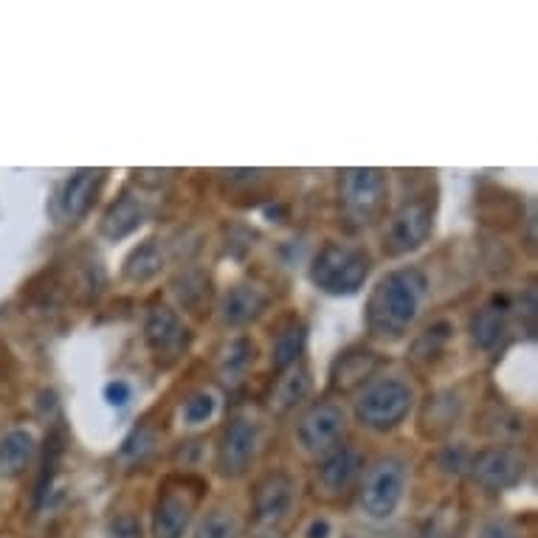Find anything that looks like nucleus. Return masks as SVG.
Returning a JSON list of instances; mask_svg holds the SVG:
<instances>
[{
  "label": "nucleus",
  "instance_id": "f257e3e1",
  "mask_svg": "<svg viewBox=\"0 0 538 538\" xmlns=\"http://www.w3.org/2000/svg\"><path fill=\"white\" fill-rule=\"evenodd\" d=\"M429 293V279L417 268H395L375 282L364 319L367 330L381 341H398L409 333Z\"/></svg>",
  "mask_w": 538,
  "mask_h": 538
},
{
  "label": "nucleus",
  "instance_id": "f03ea898",
  "mask_svg": "<svg viewBox=\"0 0 538 538\" xmlns=\"http://www.w3.org/2000/svg\"><path fill=\"white\" fill-rule=\"evenodd\" d=\"M372 260L364 248L324 243L310 262V282L327 296H355L364 288Z\"/></svg>",
  "mask_w": 538,
  "mask_h": 538
},
{
  "label": "nucleus",
  "instance_id": "7ed1b4c3",
  "mask_svg": "<svg viewBox=\"0 0 538 538\" xmlns=\"http://www.w3.org/2000/svg\"><path fill=\"white\" fill-rule=\"evenodd\" d=\"M415 406V389L400 378L369 381L355 398V420L369 431H392L409 417Z\"/></svg>",
  "mask_w": 538,
  "mask_h": 538
},
{
  "label": "nucleus",
  "instance_id": "20e7f679",
  "mask_svg": "<svg viewBox=\"0 0 538 538\" xmlns=\"http://www.w3.org/2000/svg\"><path fill=\"white\" fill-rule=\"evenodd\" d=\"M386 198H389V175L384 170H358L339 172V206L344 217L353 226H369L384 215Z\"/></svg>",
  "mask_w": 538,
  "mask_h": 538
},
{
  "label": "nucleus",
  "instance_id": "39448f33",
  "mask_svg": "<svg viewBox=\"0 0 538 538\" xmlns=\"http://www.w3.org/2000/svg\"><path fill=\"white\" fill-rule=\"evenodd\" d=\"M406 488V465L398 457H381L367 468L358 502L369 519H389L398 510Z\"/></svg>",
  "mask_w": 538,
  "mask_h": 538
},
{
  "label": "nucleus",
  "instance_id": "423d86ee",
  "mask_svg": "<svg viewBox=\"0 0 538 538\" xmlns=\"http://www.w3.org/2000/svg\"><path fill=\"white\" fill-rule=\"evenodd\" d=\"M434 231V203L431 200H406L395 209V215L386 220L384 251L389 257L412 254L426 246Z\"/></svg>",
  "mask_w": 538,
  "mask_h": 538
},
{
  "label": "nucleus",
  "instance_id": "0eeeda50",
  "mask_svg": "<svg viewBox=\"0 0 538 538\" xmlns=\"http://www.w3.org/2000/svg\"><path fill=\"white\" fill-rule=\"evenodd\" d=\"M144 341L161 367L181 361L192 344V333L170 305H153L144 319Z\"/></svg>",
  "mask_w": 538,
  "mask_h": 538
},
{
  "label": "nucleus",
  "instance_id": "6e6552de",
  "mask_svg": "<svg viewBox=\"0 0 538 538\" xmlns=\"http://www.w3.org/2000/svg\"><path fill=\"white\" fill-rule=\"evenodd\" d=\"M347 429V415L339 403L333 400H319L296 423V440L299 446L310 451V454H327L339 446L341 437Z\"/></svg>",
  "mask_w": 538,
  "mask_h": 538
},
{
  "label": "nucleus",
  "instance_id": "1a4fd4ad",
  "mask_svg": "<svg viewBox=\"0 0 538 538\" xmlns=\"http://www.w3.org/2000/svg\"><path fill=\"white\" fill-rule=\"evenodd\" d=\"M471 477L477 485L488 491H510L516 488L527 474V457L522 448L491 446L482 448L471 460Z\"/></svg>",
  "mask_w": 538,
  "mask_h": 538
},
{
  "label": "nucleus",
  "instance_id": "9d476101",
  "mask_svg": "<svg viewBox=\"0 0 538 538\" xmlns=\"http://www.w3.org/2000/svg\"><path fill=\"white\" fill-rule=\"evenodd\" d=\"M260 429L248 417H231L217 440V471L223 477H243L257 457Z\"/></svg>",
  "mask_w": 538,
  "mask_h": 538
},
{
  "label": "nucleus",
  "instance_id": "9b49d317",
  "mask_svg": "<svg viewBox=\"0 0 538 538\" xmlns=\"http://www.w3.org/2000/svg\"><path fill=\"white\" fill-rule=\"evenodd\" d=\"M192 510H195V499L186 491V482L178 485L167 482L153 508V536L184 538L186 527L192 522Z\"/></svg>",
  "mask_w": 538,
  "mask_h": 538
},
{
  "label": "nucleus",
  "instance_id": "f8f14e48",
  "mask_svg": "<svg viewBox=\"0 0 538 538\" xmlns=\"http://www.w3.org/2000/svg\"><path fill=\"white\" fill-rule=\"evenodd\" d=\"M293 496H296V485L288 474H268L257 482L254 488V513L257 519L265 524L282 522L293 508Z\"/></svg>",
  "mask_w": 538,
  "mask_h": 538
},
{
  "label": "nucleus",
  "instance_id": "ddd939ff",
  "mask_svg": "<svg viewBox=\"0 0 538 538\" xmlns=\"http://www.w3.org/2000/svg\"><path fill=\"white\" fill-rule=\"evenodd\" d=\"M378 364H381V358H378V353H372L369 347L344 350L330 367V389L333 392H353L358 386H367Z\"/></svg>",
  "mask_w": 538,
  "mask_h": 538
},
{
  "label": "nucleus",
  "instance_id": "4468645a",
  "mask_svg": "<svg viewBox=\"0 0 538 538\" xmlns=\"http://www.w3.org/2000/svg\"><path fill=\"white\" fill-rule=\"evenodd\" d=\"M358 474H361V454L353 446H336L322 457L316 479L324 493H344L353 488Z\"/></svg>",
  "mask_w": 538,
  "mask_h": 538
},
{
  "label": "nucleus",
  "instance_id": "2eb2a0df",
  "mask_svg": "<svg viewBox=\"0 0 538 538\" xmlns=\"http://www.w3.org/2000/svg\"><path fill=\"white\" fill-rule=\"evenodd\" d=\"M102 184H105V172L102 170H77L65 186H62V212L65 217H71V220H79V217H85L91 212V206L99 198V192H102Z\"/></svg>",
  "mask_w": 538,
  "mask_h": 538
},
{
  "label": "nucleus",
  "instance_id": "dca6fc26",
  "mask_svg": "<svg viewBox=\"0 0 538 538\" xmlns=\"http://www.w3.org/2000/svg\"><path fill=\"white\" fill-rule=\"evenodd\" d=\"M268 308V293L257 285H234L220 299V319L229 327H243V324L260 319L262 310Z\"/></svg>",
  "mask_w": 538,
  "mask_h": 538
},
{
  "label": "nucleus",
  "instance_id": "f3484780",
  "mask_svg": "<svg viewBox=\"0 0 538 538\" xmlns=\"http://www.w3.org/2000/svg\"><path fill=\"white\" fill-rule=\"evenodd\" d=\"M144 217H147V209H144V203H141L136 195H130V192H122L119 198L113 200L108 206V212L102 215V223H99V231L108 237V240H124V237H130L133 231H139V226L144 223Z\"/></svg>",
  "mask_w": 538,
  "mask_h": 538
},
{
  "label": "nucleus",
  "instance_id": "a211bd4d",
  "mask_svg": "<svg viewBox=\"0 0 538 538\" xmlns=\"http://www.w3.org/2000/svg\"><path fill=\"white\" fill-rule=\"evenodd\" d=\"M508 316L510 305L505 296H493L491 302H485L474 313V319H471V339H474L479 350H493L502 341L505 330H508Z\"/></svg>",
  "mask_w": 538,
  "mask_h": 538
},
{
  "label": "nucleus",
  "instance_id": "6ab92c4d",
  "mask_svg": "<svg viewBox=\"0 0 538 538\" xmlns=\"http://www.w3.org/2000/svg\"><path fill=\"white\" fill-rule=\"evenodd\" d=\"M462 412V400L457 392H434L426 403H423V409H420V431L426 434V437H443L446 431H451L457 426V420H460Z\"/></svg>",
  "mask_w": 538,
  "mask_h": 538
},
{
  "label": "nucleus",
  "instance_id": "aec40b11",
  "mask_svg": "<svg viewBox=\"0 0 538 538\" xmlns=\"http://www.w3.org/2000/svg\"><path fill=\"white\" fill-rule=\"evenodd\" d=\"M37 443L29 431L15 429L0 440V477H20L34 460Z\"/></svg>",
  "mask_w": 538,
  "mask_h": 538
},
{
  "label": "nucleus",
  "instance_id": "412c9836",
  "mask_svg": "<svg viewBox=\"0 0 538 538\" xmlns=\"http://www.w3.org/2000/svg\"><path fill=\"white\" fill-rule=\"evenodd\" d=\"M161 268H164V248H161V243L155 237H150V240L139 243L127 254L122 274L127 282L141 285V282H150L153 277H158Z\"/></svg>",
  "mask_w": 538,
  "mask_h": 538
},
{
  "label": "nucleus",
  "instance_id": "4be33fe9",
  "mask_svg": "<svg viewBox=\"0 0 538 538\" xmlns=\"http://www.w3.org/2000/svg\"><path fill=\"white\" fill-rule=\"evenodd\" d=\"M305 341H308V324L302 319H288L285 327L277 333L274 339V350H271V364L277 372H285V369L296 367L299 355L305 350Z\"/></svg>",
  "mask_w": 538,
  "mask_h": 538
},
{
  "label": "nucleus",
  "instance_id": "5701e85b",
  "mask_svg": "<svg viewBox=\"0 0 538 538\" xmlns=\"http://www.w3.org/2000/svg\"><path fill=\"white\" fill-rule=\"evenodd\" d=\"M310 392V375L305 367H291L282 372L277 389L271 395V409L277 415H285L291 412L293 406H299L302 400L308 398Z\"/></svg>",
  "mask_w": 538,
  "mask_h": 538
},
{
  "label": "nucleus",
  "instance_id": "b1692460",
  "mask_svg": "<svg viewBox=\"0 0 538 538\" xmlns=\"http://www.w3.org/2000/svg\"><path fill=\"white\" fill-rule=\"evenodd\" d=\"M451 336H454V324L443 322V319L434 322L417 336L409 358H412L415 364H429L431 358H437V355L446 350V344L451 341Z\"/></svg>",
  "mask_w": 538,
  "mask_h": 538
},
{
  "label": "nucleus",
  "instance_id": "393cba45",
  "mask_svg": "<svg viewBox=\"0 0 538 538\" xmlns=\"http://www.w3.org/2000/svg\"><path fill=\"white\" fill-rule=\"evenodd\" d=\"M482 431L493 440H502V446H508L510 440H519L524 434V420L505 406H491L482 415Z\"/></svg>",
  "mask_w": 538,
  "mask_h": 538
},
{
  "label": "nucleus",
  "instance_id": "a878e982",
  "mask_svg": "<svg viewBox=\"0 0 538 538\" xmlns=\"http://www.w3.org/2000/svg\"><path fill=\"white\" fill-rule=\"evenodd\" d=\"M172 291L181 299V305L189 310H203L212 299L209 277L203 271H184L181 277L172 282Z\"/></svg>",
  "mask_w": 538,
  "mask_h": 538
},
{
  "label": "nucleus",
  "instance_id": "bb28decb",
  "mask_svg": "<svg viewBox=\"0 0 538 538\" xmlns=\"http://www.w3.org/2000/svg\"><path fill=\"white\" fill-rule=\"evenodd\" d=\"M254 344L246 339H234L226 347V353H223V367H220V375H223V381L229 384V381H240L243 375H246V369L254 364Z\"/></svg>",
  "mask_w": 538,
  "mask_h": 538
},
{
  "label": "nucleus",
  "instance_id": "cd10ccee",
  "mask_svg": "<svg viewBox=\"0 0 538 538\" xmlns=\"http://www.w3.org/2000/svg\"><path fill=\"white\" fill-rule=\"evenodd\" d=\"M240 536V522L231 510H209L195 527L192 538H237Z\"/></svg>",
  "mask_w": 538,
  "mask_h": 538
},
{
  "label": "nucleus",
  "instance_id": "c85d7f7f",
  "mask_svg": "<svg viewBox=\"0 0 538 538\" xmlns=\"http://www.w3.org/2000/svg\"><path fill=\"white\" fill-rule=\"evenodd\" d=\"M215 415V398L209 392H195L192 398L184 403V420L198 426V423H206L209 417Z\"/></svg>",
  "mask_w": 538,
  "mask_h": 538
},
{
  "label": "nucleus",
  "instance_id": "c756f323",
  "mask_svg": "<svg viewBox=\"0 0 538 538\" xmlns=\"http://www.w3.org/2000/svg\"><path fill=\"white\" fill-rule=\"evenodd\" d=\"M479 538H522V530L516 522H510L505 516H493L479 527Z\"/></svg>",
  "mask_w": 538,
  "mask_h": 538
},
{
  "label": "nucleus",
  "instance_id": "7c9ffc66",
  "mask_svg": "<svg viewBox=\"0 0 538 538\" xmlns=\"http://www.w3.org/2000/svg\"><path fill=\"white\" fill-rule=\"evenodd\" d=\"M155 443V437L150 434L147 429H136L127 440H124V446H122V454L124 457H144L150 448H153Z\"/></svg>",
  "mask_w": 538,
  "mask_h": 538
},
{
  "label": "nucleus",
  "instance_id": "2f4dec72",
  "mask_svg": "<svg viewBox=\"0 0 538 538\" xmlns=\"http://www.w3.org/2000/svg\"><path fill=\"white\" fill-rule=\"evenodd\" d=\"M105 400H108L110 406H124L130 400V386L124 384V381H110L105 386Z\"/></svg>",
  "mask_w": 538,
  "mask_h": 538
},
{
  "label": "nucleus",
  "instance_id": "473e14b6",
  "mask_svg": "<svg viewBox=\"0 0 538 538\" xmlns=\"http://www.w3.org/2000/svg\"><path fill=\"white\" fill-rule=\"evenodd\" d=\"M327 533H330V524L324 522H313L308 530V538H327Z\"/></svg>",
  "mask_w": 538,
  "mask_h": 538
},
{
  "label": "nucleus",
  "instance_id": "72a5a7b5",
  "mask_svg": "<svg viewBox=\"0 0 538 538\" xmlns=\"http://www.w3.org/2000/svg\"><path fill=\"white\" fill-rule=\"evenodd\" d=\"M257 538H277V536H274V533H262V536H257Z\"/></svg>",
  "mask_w": 538,
  "mask_h": 538
},
{
  "label": "nucleus",
  "instance_id": "f704fd0d",
  "mask_svg": "<svg viewBox=\"0 0 538 538\" xmlns=\"http://www.w3.org/2000/svg\"><path fill=\"white\" fill-rule=\"evenodd\" d=\"M347 538H350V536H347Z\"/></svg>",
  "mask_w": 538,
  "mask_h": 538
}]
</instances>
